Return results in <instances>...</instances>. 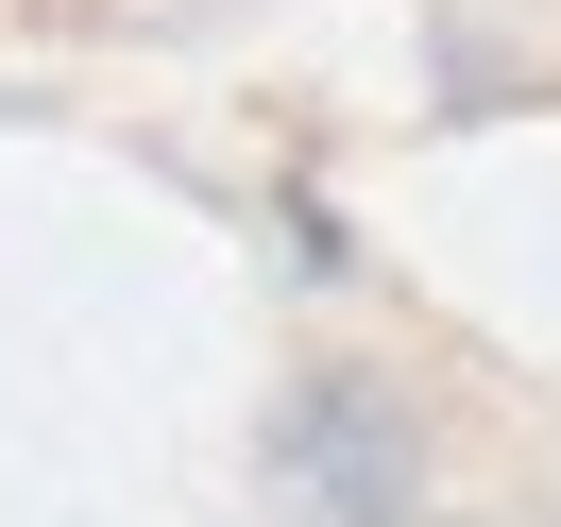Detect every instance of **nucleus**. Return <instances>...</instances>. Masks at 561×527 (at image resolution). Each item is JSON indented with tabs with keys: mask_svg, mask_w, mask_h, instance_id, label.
I'll list each match as a JSON object with an SVG mask.
<instances>
[{
	"mask_svg": "<svg viewBox=\"0 0 561 527\" xmlns=\"http://www.w3.org/2000/svg\"><path fill=\"white\" fill-rule=\"evenodd\" d=\"M273 459H289V493H323V511H409V409L357 391V375H323L307 409L273 425Z\"/></svg>",
	"mask_w": 561,
	"mask_h": 527,
	"instance_id": "1",
	"label": "nucleus"
}]
</instances>
